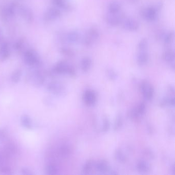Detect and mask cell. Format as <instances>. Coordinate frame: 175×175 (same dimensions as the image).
Wrapping results in <instances>:
<instances>
[{"label":"cell","mask_w":175,"mask_h":175,"mask_svg":"<svg viewBox=\"0 0 175 175\" xmlns=\"http://www.w3.org/2000/svg\"><path fill=\"white\" fill-rule=\"evenodd\" d=\"M55 70L59 74H67L69 75L74 77L76 76V70L72 66L69 65L65 61H61L57 64Z\"/></svg>","instance_id":"obj_1"},{"label":"cell","mask_w":175,"mask_h":175,"mask_svg":"<svg viewBox=\"0 0 175 175\" xmlns=\"http://www.w3.org/2000/svg\"><path fill=\"white\" fill-rule=\"evenodd\" d=\"M140 90L144 99L146 100L152 99L154 95V88L153 85L147 81H143L140 86Z\"/></svg>","instance_id":"obj_2"},{"label":"cell","mask_w":175,"mask_h":175,"mask_svg":"<svg viewBox=\"0 0 175 175\" xmlns=\"http://www.w3.org/2000/svg\"><path fill=\"white\" fill-rule=\"evenodd\" d=\"M99 31L96 28L92 27L89 29L88 34L84 38V44L86 46H91L93 42L97 41L99 38Z\"/></svg>","instance_id":"obj_3"},{"label":"cell","mask_w":175,"mask_h":175,"mask_svg":"<svg viewBox=\"0 0 175 175\" xmlns=\"http://www.w3.org/2000/svg\"><path fill=\"white\" fill-rule=\"evenodd\" d=\"M83 100L88 106L94 105L97 102L96 94L91 90H87L83 95Z\"/></svg>","instance_id":"obj_4"},{"label":"cell","mask_w":175,"mask_h":175,"mask_svg":"<svg viewBox=\"0 0 175 175\" xmlns=\"http://www.w3.org/2000/svg\"><path fill=\"white\" fill-rule=\"evenodd\" d=\"M123 27L129 31H136L139 28V23L135 19L128 18L123 20Z\"/></svg>","instance_id":"obj_5"},{"label":"cell","mask_w":175,"mask_h":175,"mask_svg":"<svg viewBox=\"0 0 175 175\" xmlns=\"http://www.w3.org/2000/svg\"><path fill=\"white\" fill-rule=\"evenodd\" d=\"M123 21V17L122 14L119 13L115 14H110L107 17V22L112 26H117Z\"/></svg>","instance_id":"obj_6"},{"label":"cell","mask_w":175,"mask_h":175,"mask_svg":"<svg viewBox=\"0 0 175 175\" xmlns=\"http://www.w3.org/2000/svg\"><path fill=\"white\" fill-rule=\"evenodd\" d=\"M143 17L146 20L154 21L157 17V11L154 7H149L145 9L143 12Z\"/></svg>","instance_id":"obj_7"},{"label":"cell","mask_w":175,"mask_h":175,"mask_svg":"<svg viewBox=\"0 0 175 175\" xmlns=\"http://www.w3.org/2000/svg\"><path fill=\"white\" fill-rule=\"evenodd\" d=\"M96 168L98 172L101 173H107L110 171V165L105 160L99 161L96 165Z\"/></svg>","instance_id":"obj_8"},{"label":"cell","mask_w":175,"mask_h":175,"mask_svg":"<svg viewBox=\"0 0 175 175\" xmlns=\"http://www.w3.org/2000/svg\"><path fill=\"white\" fill-rule=\"evenodd\" d=\"M61 15L60 11L56 8H50L45 14V18L48 21L53 20L57 19Z\"/></svg>","instance_id":"obj_9"},{"label":"cell","mask_w":175,"mask_h":175,"mask_svg":"<svg viewBox=\"0 0 175 175\" xmlns=\"http://www.w3.org/2000/svg\"><path fill=\"white\" fill-rule=\"evenodd\" d=\"M138 171L141 173H147L151 170V165L148 162L145 160H140L138 162L136 166Z\"/></svg>","instance_id":"obj_10"},{"label":"cell","mask_w":175,"mask_h":175,"mask_svg":"<svg viewBox=\"0 0 175 175\" xmlns=\"http://www.w3.org/2000/svg\"><path fill=\"white\" fill-rule=\"evenodd\" d=\"M148 60V55L146 51H140L137 57V62L139 65H144Z\"/></svg>","instance_id":"obj_11"},{"label":"cell","mask_w":175,"mask_h":175,"mask_svg":"<svg viewBox=\"0 0 175 175\" xmlns=\"http://www.w3.org/2000/svg\"><path fill=\"white\" fill-rule=\"evenodd\" d=\"M25 61L28 65H33L38 62V58L35 54L31 52H26L25 55Z\"/></svg>","instance_id":"obj_12"},{"label":"cell","mask_w":175,"mask_h":175,"mask_svg":"<svg viewBox=\"0 0 175 175\" xmlns=\"http://www.w3.org/2000/svg\"><path fill=\"white\" fill-rule=\"evenodd\" d=\"M121 9V4L118 1H113L108 6V11L110 14L119 13L120 12Z\"/></svg>","instance_id":"obj_13"},{"label":"cell","mask_w":175,"mask_h":175,"mask_svg":"<svg viewBox=\"0 0 175 175\" xmlns=\"http://www.w3.org/2000/svg\"><path fill=\"white\" fill-rule=\"evenodd\" d=\"M92 65V61L89 57H84L81 60V67L83 72H88L91 69Z\"/></svg>","instance_id":"obj_14"},{"label":"cell","mask_w":175,"mask_h":175,"mask_svg":"<svg viewBox=\"0 0 175 175\" xmlns=\"http://www.w3.org/2000/svg\"><path fill=\"white\" fill-rule=\"evenodd\" d=\"M163 58L166 62L171 63H173L175 60V52L173 50H167L163 53Z\"/></svg>","instance_id":"obj_15"},{"label":"cell","mask_w":175,"mask_h":175,"mask_svg":"<svg viewBox=\"0 0 175 175\" xmlns=\"http://www.w3.org/2000/svg\"><path fill=\"white\" fill-rule=\"evenodd\" d=\"M9 50L7 44L4 43L0 47V58L5 60L8 57Z\"/></svg>","instance_id":"obj_16"},{"label":"cell","mask_w":175,"mask_h":175,"mask_svg":"<svg viewBox=\"0 0 175 175\" xmlns=\"http://www.w3.org/2000/svg\"><path fill=\"white\" fill-rule=\"evenodd\" d=\"M115 158L120 163H124L127 161V158L120 149H118L115 151Z\"/></svg>","instance_id":"obj_17"},{"label":"cell","mask_w":175,"mask_h":175,"mask_svg":"<svg viewBox=\"0 0 175 175\" xmlns=\"http://www.w3.org/2000/svg\"><path fill=\"white\" fill-rule=\"evenodd\" d=\"M80 35L77 31H72L70 32L67 36V39L70 43H75L79 41Z\"/></svg>","instance_id":"obj_18"},{"label":"cell","mask_w":175,"mask_h":175,"mask_svg":"<svg viewBox=\"0 0 175 175\" xmlns=\"http://www.w3.org/2000/svg\"><path fill=\"white\" fill-rule=\"evenodd\" d=\"M93 160H89L85 162L84 164V167H83V172L84 174L88 175L91 172V170L93 168Z\"/></svg>","instance_id":"obj_19"},{"label":"cell","mask_w":175,"mask_h":175,"mask_svg":"<svg viewBox=\"0 0 175 175\" xmlns=\"http://www.w3.org/2000/svg\"><path fill=\"white\" fill-rule=\"evenodd\" d=\"M123 123V120L122 116L120 114L117 115L116 120H115V124L113 129L115 131H118L122 127Z\"/></svg>","instance_id":"obj_20"},{"label":"cell","mask_w":175,"mask_h":175,"mask_svg":"<svg viewBox=\"0 0 175 175\" xmlns=\"http://www.w3.org/2000/svg\"><path fill=\"white\" fill-rule=\"evenodd\" d=\"M21 122L23 126L27 129H30L32 127V121L27 116H24L22 117Z\"/></svg>","instance_id":"obj_21"},{"label":"cell","mask_w":175,"mask_h":175,"mask_svg":"<svg viewBox=\"0 0 175 175\" xmlns=\"http://www.w3.org/2000/svg\"><path fill=\"white\" fill-rule=\"evenodd\" d=\"M174 37H175V34L173 31L168 32L164 37V43L166 44H170L172 43L174 39Z\"/></svg>","instance_id":"obj_22"},{"label":"cell","mask_w":175,"mask_h":175,"mask_svg":"<svg viewBox=\"0 0 175 175\" xmlns=\"http://www.w3.org/2000/svg\"><path fill=\"white\" fill-rule=\"evenodd\" d=\"M148 40L145 38L141 39L138 45V49L140 51H145L148 48Z\"/></svg>","instance_id":"obj_23"},{"label":"cell","mask_w":175,"mask_h":175,"mask_svg":"<svg viewBox=\"0 0 175 175\" xmlns=\"http://www.w3.org/2000/svg\"><path fill=\"white\" fill-rule=\"evenodd\" d=\"M110 127V121L108 118L104 117L103 119V124H102V130L103 132H107L109 130Z\"/></svg>","instance_id":"obj_24"},{"label":"cell","mask_w":175,"mask_h":175,"mask_svg":"<svg viewBox=\"0 0 175 175\" xmlns=\"http://www.w3.org/2000/svg\"><path fill=\"white\" fill-rule=\"evenodd\" d=\"M47 172L50 175H56L58 173V170L57 167H56L54 165H50L47 167Z\"/></svg>","instance_id":"obj_25"},{"label":"cell","mask_w":175,"mask_h":175,"mask_svg":"<svg viewBox=\"0 0 175 175\" xmlns=\"http://www.w3.org/2000/svg\"><path fill=\"white\" fill-rule=\"evenodd\" d=\"M107 76H108V77L110 80H115L116 79H117V74H116V72H115V71H113V69H109L107 70Z\"/></svg>","instance_id":"obj_26"},{"label":"cell","mask_w":175,"mask_h":175,"mask_svg":"<svg viewBox=\"0 0 175 175\" xmlns=\"http://www.w3.org/2000/svg\"><path fill=\"white\" fill-rule=\"evenodd\" d=\"M61 153L64 156H68L71 153V148L68 145H64L61 149Z\"/></svg>","instance_id":"obj_27"},{"label":"cell","mask_w":175,"mask_h":175,"mask_svg":"<svg viewBox=\"0 0 175 175\" xmlns=\"http://www.w3.org/2000/svg\"><path fill=\"white\" fill-rule=\"evenodd\" d=\"M54 3L56 5L61 8H64L66 4L64 0H53Z\"/></svg>","instance_id":"obj_28"},{"label":"cell","mask_w":175,"mask_h":175,"mask_svg":"<svg viewBox=\"0 0 175 175\" xmlns=\"http://www.w3.org/2000/svg\"><path fill=\"white\" fill-rule=\"evenodd\" d=\"M63 52L64 54H65L69 57H73L74 55V52H72V50L69 49L64 48L63 49Z\"/></svg>","instance_id":"obj_29"},{"label":"cell","mask_w":175,"mask_h":175,"mask_svg":"<svg viewBox=\"0 0 175 175\" xmlns=\"http://www.w3.org/2000/svg\"><path fill=\"white\" fill-rule=\"evenodd\" d=\"M145 154H146V156L149 157V158H151V159H153L154 158V154L153 153V151H151V150L150 149H146L145 151Z\"/></svg>","instance_id":"obj_30"},{"label":"cell","mask_w":175,"mask_h":175,"mask_svg":"<svg viewBox=\"0 0 175 175\" xmlns=\"http://www.w3.org/2000/svg\"><path fill=\"white\" fill-rule=\"evenodd\" d=\"M20 77V72H17L16 73L14 74V75L12 76V80L13 81L17 82L19 80Z\"/></svg>","instance_id":"obj_31"},{"label":"cell","mask_w":175,"mask_h":175,"mask_svg":"<svg viewBox=\"0 0 175 175\" xmlns=\"http://www.w3.org/2000/svg\"><path fill=\"white\" fill-rule=\"evenodd\" d=\"M168 104L172 105L173 107H174L175 104V98L174 97L173 98H169V101H168Z\"/></svg>","instance_id":"obj_32"},{"label":"cell","mask_w":175,"mask_h":175,"mask_svg":"<svg viewBox=\"0 0 175 175\" xmlns=\"http://www.w3.org/2000/svg\"><path fill=\"white\" fill-rule=\"evenodd\" d=\"M23 172H24V174H27V175H29V174H32V173H30L29 170H27L26 169H25V170H23Z\"/></svg>","instance_id":"obj_33"},{"label":"cell","mask_w":175,"mask_h":175,"mask_svg":"<svg viewBox=\"0 0 175 175\" xmlns=\"http://www.w3.org/2000/svg\"><path fill=\"white\" fill-rule=\"evenodd\" d=\"M172 172H173V174H175V165L174 164L172 167Z\"/></svg>","instance_id":"obj_34"}]
</instances>
